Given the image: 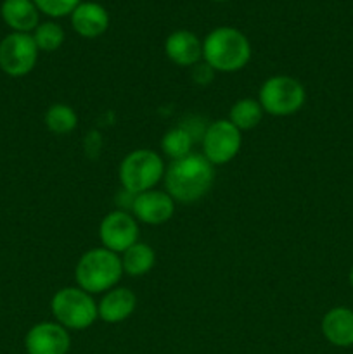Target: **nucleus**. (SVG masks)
I'll return each instance as SVG.
<instances>
[{"instance_id": "nucleus-8", "label": "nucleus", "mask_w": 353, "mask_h": 354, "mask_svg": "<svg viewBox=\"0 0 353 354\" xmlns=\"http://www.w3.org/2000/svg\"><path fill=\"white\" fill-rule=\"evenodd\" d=\"M242 145L241 131L228 120H217L204 130L203 156L213 166L230 162L239 154Z\"/></svg>"}, {"instance_id": "nucleus-13", "label": "nucleus", "mask_w": 353, "mask_h": 354, "mask_svg": "<svg viewBox=\"0 0 353 354\" xmlns=\"http://www.w3.org/2000/svg\"><path fill=\"white\" fill-rule=\"evenodd\" d=\"M137 308V296L127 287H113L104 292L102 299L97 303L99 318L106 324H121L134 315Z\"/></svg>"}, {"instance_id": "nucleus-25", "label": "nucleus", "mask_w": 353, "mask_h": 354, "mask_svg": "<svg viewBox=\"0 0 353 354\" xmlns=\"http://www.w3.org/2000/svg\"><path fill=\"white\" fill-rule=\"evenodd\" d=\"M211 2H228V0H211Z\"/></svg>"}, {"instance_id": "nucleus-16", "label": "nucleus", "mask_w": 353, "mask_h": 354, "mask_svg": "<svg viewBox=\"0 0 353 354\" xmlns=\"http://www.w3.org/2000/svg\"><path fill=\"white\" fill-rule=\"evenodd\" d=\"M0 14L14 33H31L40 24V10L33 0H3Z\"/></svg>"}, {"instance_id": "nucleus-11", "label": "nucleus", "mask_w": 353, "mask_h": 354, "mask_svg": "<svg viewBox=\"0 0 353 354\" xmlns=\"http://www.w3.org/2000/svg\"><path fill=\"white\" fill-rule=\"evenodd\" d=\"M175 201L166 190H147L134 196L132 199V214L137 221L145 225H158L166 223L172 220L175 214Z\"/></svg>"}, {"instance_id": "nucleus-2", "label": "nucleus", "mask_w": 353, "mask_h": 354, "mask_svg": "<svg viewBox=\"0 0 353 354\" xmlns=\"http://www.w3.org/2000/svg\"><path fill=\"white\" fill-rule=\"evenodd\" d=\"M203 59L213 71H241L251 59V44L237 28L218 26L203 40Z\"/></svg>"}, {"instance_id": "nucleus-14", "label": "nucleus", "mask_w": 353, "mask_h": 354, "mask_svg": "<svg viewBox=\"0 0 353 354\" xmlns=\"http://www.w3.org/2000/svg\"><path fill=\"white\" fill-rule=\"evenodd\" d=\"M322 335L329 344L336 348L353 346V310L346 306H336L322 318Z\"/></svg>"}, {"instance_id": "nucleus-4", "label": "nucleus", "mask_w": 353, "mask_h": 354, "mask_svg": "<svg viewBox=\"0 0 353 354\" xmlns=\"http://www.w3.org/2000/svg\"><path fill=\"white\" fill-rule=\"evenodd\" d=\"M165 162L158 152L137 149L125 156L118 169V176L125 192L137 196L154 189L165 176Z\"/></svg>"}, {"instance_id": "nucleus-23", "label": "nucleus", "mask_w": 353, "mask_h": 354, "mask_svg": "<svg viewBox=\"0 0 353 354\" xmlns=\"http://www.w3.org/2000/svg\"><path fill=\"white\" fill-rule=\"evenodd\" d=\"M213 73L215 71L206 64V62H204V64L194 66V75H201L197 76V78H194L197 83H208L211 78H213Z\"/></svg>"}, {"instance_id": "nucleus-22", "label": "nucleus", "mask_w": 353, "mask_h": 354, "mask_svg": "<svg viewBox=\"0 0 353 354\" xmlns=\"http://www.w3.org/2000/svg\"><path fill=\"white\" fill-rule=\"evenodd\" d=\"M37 9L48 17L71 16L73 10L82 3V0H33Z\"/></svg>"}, {"instance_id": "nucleus-10", "label": "nucleus", "mask_w": 353, "mask_h": 354, "mask_svg": "<svg viewBox=\"0 0 353 354\" xmlns=\"http://www.w3.org/2000/svg\"><path fill=\"white\" fill-rule=\"evenodd\" d=\"M71 337L57 322H40L26 332L24 349L28 354H68Z\"/></svg>"}, {"instance_id": "nucleus-12", "label": "nucleus", "mask_w": 353, "mask_h": 354, "mask_svg": "<svg viewBox=\"0 0 353 354\" xmlns=\"http://www.w3.org/2000/svg\"><path fill=\"white\" fill-rule=\"evenodd\" d=\"M166 57L176 66L192 68L203 59V41L189 30H176L165 41Z\"/></svg>"}, {"instance_id": "nucleus-20", "label": "nucleus", "mask_w": 353, "mask_h": 354, "mask_svg": "<svg viewBox=\"0 0 353 354\" xmlns=\"http://www.w3.org/2000/svg\"><path fill=\"white\" fill-rule=\"evenodd\" d=\"M76 124H78V116L68 104H54L45 113V127L55 135L71 133Z\"/></svg>"}, {"instance_id": "nucleus-3", "label": "nucleus", "mask_w": 353, "mask_h": 354, "mask_svg": "<svg viewBox=\"0 0 353 354\" xmlns=\"http://www.w3.org/2000/svg\"><path fill=\"white\" fill-rule=\"evenodd\" d=\"M123 277L121 258L106 248H93L78 259L75 280L80 289L89 294H104L116 287Z\"/></svg>"}, {"instance_id": "nucleus-21", "label": "nucleus", "mask_w": 353, "mask_h": 354, "mask_svg": "<svg viewBox=\"0 0 353 354\" xmlns=\"http://www.w3.org/2000/svg\"><path fill=\"white\" fill-rule=\"evenodd\" d=\"M31 37H33L38 50L42 52H55L57 48L62 47L66 40V33L62 26L54 23V21H45V23L38 24L33 33H31Z\"/></svg>"}, {"instance_id": "nucleus-24", "label": "nucleus", "mask_w": 353, "mask_h": 354, "mask_svg": "<svg viewBox=\"0 0 353 354\" xmlns=\"http://www.w3.org/2000/svg\"><path fill=\"white\" fill-rule=\"evenodd\" d=\"M348 280H350V286H352V289H353V266H352V270H350Z\"/></svg>"}, {"instance_id": "nucleus-17", "label": "nucleus", "mask_w": 353, "mask_h": 354, "mask_svg": "<svg viewBox=\"0 0 353 354\" xmlns=\"http://www.w3.org/2000/svg\"><path fill=\"white\" fill-rule=\"evenodd\" d=\"M156 263V252L151 245L144 242H135L132 248L121 254V266L123 273L128 277H142L152 270Z\"/></svg>"}, {"instance_id": "nucleus-19", "label": "nucleus", "mask_w": 353, "mask_h": 354, "mask_svg": "<svg viewBox=\"0 0 353 354\" xmlns=\"http://www.w3.org/2000/svg\"><path fill=\"white\" fill-rule=\"evenodd\" d=\"M194 137L192 131L185 127H175L165 133L161 138V149L165 156H168L172 161L182 159L185 156L192 154Z\"/></svg>"}, {"instance_id": "nucleus-15", "label": "nucleus", "mask_w": 353, "mask_h": 354, "mask_svg": "<svg viewBox=\"0 0 353 354\" xmlns=\"http://www.w3.org/2000/svg\"><path fill=\"white\" fill-rule=\"evenodd\" d=\"M71 26L80 37L97 38L109 28V14L100 3L82 2L71 12Z\"/></svg>"}, {"instance_id": "nucleus-7", "label": "nucleus", "mask_w": 353, "mask_h": 354, "mask_svg": "<svg viewBox=\"0 0 353 354\" xmlns=\"http://www.w3.org/2000/svg\"><path fill=\"white\" fill-rule=\"evenodd\" d=\"M38 47L30 33H9L0 41V69L12 78L33 71L38 61Z\"/></svg>"}, {"instance_id": "nucleus-6", "label": "nucleus", "mask_w": 353, "mask_h": 354, "mask_svg": "<svg viewBox=\"0 0 353 354\" xmlns=\"http://www.w3.org/2000/svg\"><path fill=\"white\" fill-rule=\"evenodd\" d=\"M258 95V102L263 113L284 118L293 116L298 111H301L305 100H307V90L300 80L293 78V76L277 75L270 76L263 82Z\"/></svg>"}, {"instance_id": "nucleus-1", "label": "nucleus", "mask_w": 353, "mask_h": 354, "mask_svg": "<svg viewBox=\"0 0 353 354\" xmlns=\"http://www.w3.org/2000/svg\"><path fill=\"white\" fill-rule=\"evenodd\" d=\"M165 190L175 203L190 204L203 199L215 182V166L203 154L185 156L165 169Z\"/></svg>"}, {"instance_id": "nucleus-9", "label": "nucleus", "mask_w": 353, "mask_h": 354, "mask_svg": "<svg viewBox=\"0 0 353 354\" xmlns=\"http://www.w3.org/2000/svg\"><path fill=\"white\" fill-rule=\"evenodd\" d=\"M99 239L102 248L123 254L128 248L138 242V221L127 211H111L100 221Z\"/></svg>"}, {"instance_id": "nucleus-5", "label": "nucleus", "mask_w": 353, "mask_h": 354, "mask_svg": "<svg viewBox=\"0 0 353 354\" xmlns=\"http://www.w3.org/2000/svg\"><path fill=\"white\" fill-rule=\"evenodd\" d=\"M51 311L55 322L68 330H85L99 318L92 294L76 287H64L52 296Z\"/></svg>"}, {"instance_id": "nucleus-18", "label": "nucleus", "mask_w": 353, "mask_h": 354, "mask_svg": "<svg viewBox=\"0 0 353 354\" xmlns=\"http://www.w3.org/2000/svg\"><path fill=\"white\" fill-rule=\"evenodd\" d=\"M263 118V109L256 99H241L230 107L227 120L237 128L239 131L253 130L260 124Z\"/></svg>"}]
</instances>
